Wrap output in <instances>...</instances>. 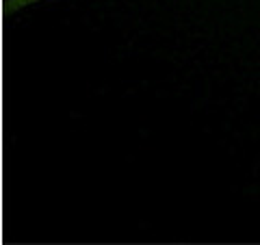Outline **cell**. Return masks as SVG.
<instances>
[{"label":"cell","instance_id":"cell-1","mask_svg":"<svg viewBox=\"0 0 260 245\" xmlns=\"http://www.w3.org/2000/svg\"><path fill=\"white\" fill-rule=\"evenodd\" d=\"M35 3H42V0H7L5 9H7V13H15V11L24 9V7H30V5H35Z\"/></svg>","mask_w":260,"mask_h":245}]
</instances>
